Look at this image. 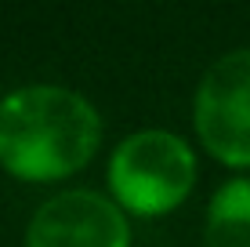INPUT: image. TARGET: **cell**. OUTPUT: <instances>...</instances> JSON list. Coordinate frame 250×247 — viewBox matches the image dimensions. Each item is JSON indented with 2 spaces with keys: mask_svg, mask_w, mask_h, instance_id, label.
Listing matches in <instances>:
<instances>
[{
  "mask_svg": "<svg viewBox=\"0 0 250 247\" xmlns=\"http://www.w3.org/2000/svg\"><path fill=\"white\" fill-rule=\"evenodd\" d=\"M98 106L65 84H22L0 95V171L25 185H55L98 157Z\"/></svg>",
  "mask_w": 250,
  "mask_h": 247,
  "instance_id": "cell-1",
  "label": "cell"
},
{
  "mask_svg": "<svg viewBox=\"0 0 250 247\" xmlns=\"http://www.w3.org/2000/svg\"><path fill=\"white\" fill-rule=\"evenodd\" d=\"M200 160L185 135L142 127L113 146L105 160V193L127 218H167L192 197Z\"/></svg>",
  "mask_w": 250,
  "mask_h": 247,
  "instance_id": "cell-2",
  "label": "cell"
},
{
  "mask_svg": "<svg viewBox=\"0 0 250 247\" xmlns=\"http://www.w3.org/2000/svg\"><path fill=\"white\" fill-rule=\"evenodd\" d=\"M192 131L210 160L250 175V47H232L192 91Z\"/></svg>",
  "mask_w": 250,
  "mask_h": 247,
  "instance_id": "cell-3",
  "label": "cell"
},
{
  "mask_svg": "<svg viewBox=\"0 0 250 247\" xmlns=\"http://www.w3.org/2000/svg\"><path fill=\"white\" fill-rule=\"evenodd\" d=\"M131 218L102 189H58L29 215L22 247H131Z\"/></svg>",
  "mask_w": 250,
  "mask_h": 247,
  "instance_id": "cell-4",
  "label": "cell"
},
{
  "mask_svg": "<svg viewBox=\"0 0 250 247\" xmlns=\"http://www.w3.org/2000/svg\"><path fill=\"white\" fill-rule=\"evenodd\" d=\"M203 247H250V175H232L210 193Z\"/></svg>",
  "mask_w": 250,
  "mask_h": 247,
  "instance_id": "cell-5",
  "label": "cell"
}]
</instances>
